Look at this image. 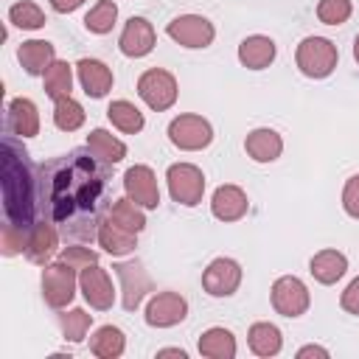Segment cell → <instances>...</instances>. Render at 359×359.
Masks as SVG:
<instances>
[{"label": "cell", "mask_w": 359, "mask_h": 359, "mask_svg": "<svg viewBox=\"0 0 359 359\" xmlns=\"http://www.w3.org/2000/svg\"><path fill=\"white\" fill-rule=\"evenodd\" d=\"M244 151L255 163H275L283 151V137L269 126H258L244 137Z\"/></svg>", "instance_id": "d6986e66"}, {"label": "cell", "mask_w": 359, "mask_h": 359, "mask_svg": "<svg viewBox=\"0 0 359 359\" xmlns=\"http://www.w3.org/2000/svg\"><path fill=\"white\" fill-rule=\"evenodd\" d=\"M309 272H311V278H314L317 283L331 286V283H337V280L348 272V258H345V252H339V250H320L317 255H311Z\"/></svg>", "instance_id": "cb8c5ba5"}, {"label": "cell", "mask_w": 359, "mask_h": 359, "mask_svg": "<svg viewBox=\"0 0 359 359\" xmlns=\"http://www.w3.org/2000/svg\"><path fill=\"white\" fill-rule=\"evenodd\" d=\"M306 356H320V359H328V348L323 345H303L297 351V359H306Z\"/></svg>", "instance_id": "b9f144b4"}, {"label": "cell", "mask_w": 359, "mask_h": 359, "mask_svg": "<svg viewBox=\"0 0 359 359\" xmlns=\"http://www.w3.org/2000/svg\"><path fill=\"white\" fill-rule=\"evenodd\" d=\"M25 241H28V227L11 224V222L3 224V230H0L3 255H20V252H25Z\"/></svg>", "instance_id": "8d00e7d4"}, {"label": "cell", "mask_w": 359, "mask_h": 359, "mask_svg": "<svg viewBox=\"0 0 359 359\" xmlns=\"http://www.w3.org/2000/svg\"><path fill=\"white\" fill-rule=\"evenodd\" d=\"M165 182H168V194L177 205L185 208H196L205 196V174L199 165L194 163H174L165 171Z\"/></svg>", "instance_id": "5b68a950"}, {"label": "cell", "mask_w": 359, "mask_h": 359, "mask_svg": "<svg viewBox=\"0 0 359 359\" xmlns=\"http://www.w3.org/2000/svg\"><path fill=\"white\" fill-rule=\"evenodd\" d=\"M90 325H93V314H87L84 309H70L59 314V328L67 342H84Z\"/></svg>", "instance_id": "e575fe53"}, {"label": "cell", "mask_w": 359, "mask_h": 359, "mask_svg": "<svg viewBox=\"0 0 359 359\" xmlns=\"http://www.w3.org/2000/svg\"><path fill=\"white\" fill-rule=\"evenodd\" d=\"M76 286H79V278H76V269L65 261H53V264H45L42 269V297L50 309H65L73 303L76 297Z\"/></svg>", "instance_id": "52a82bcc"}, {"label": "cell", "mask_w": 359, "mask_h": 359, "mask_svg": "<svg viewBox=\"0 0 359 359\" xmlns=\"http://www.w3.org/2000/svg\"><path fill=\"white\" fill-rule=\"evenodd\" d=\"M188 317V300L180 292H154L146 303V323L151 328H174Z\"/></svg>", "instance_id": "7c38bea8"}, {"label": "cell", "mask_w": 359, "mask_h": 359, "mask_svg": "<svg viewBox=\"0 0 359 359\" xmlns=\"http://www.w3.org/2000/svg\"><path fill=\"white\" fill-rule=\"evenodd\" d=\"M342 208L351 219H359V174L348 177V182L342 188Z\"/></svg>", "instance_id": "f35d334b"}, {"label": "cell", "mask_w": 359, "mask_h": 359, "mask_svg": "<svg viewBox=\"0 0 359 359\" xmlns=\"http://www.w3.org/2000/svg\"><path fill=\"white\" fill-rule=\"evenodd\" d=\"M269 297H272V309L280 314V317H303L311 306V294H309V286L294 278V275H280L272 289H269Z\"/></svg>", "instance_id": "ba28073f"}, {"label": "cell", "mask_w": 359, "mask_h": 359, "mask_svg": "<svg viewBox=\"0 0 359 359\" xmlns=\"http://www.w3.org/2000/svg\"><path fill=\"white\" fill-rule=\"evenodd\" d=\"M165 34L182 45V48H191V50H199V48H208L213 39H216V28L208 17L202 14H180L174 17L168 25H165Z\"/></svg>", "instance_id": "9c48e42d"}, {"label": "cell", "mask_w": 359, "mask_h": 359, "mask_svg": "<svg viewBox=\"0 0 359 359\" xmlns=\"http://www.w3.org/2000/svg\"><path fill=\"white\" fill-rule=\"evenodd\" d=\"M115 20H118V6H115V0H98L87 14H84V28L90 31V34H109L112 31V25H115Z\"/></svg>", "instance_id": "d6a6232c"}, {"label": "cell", "mask_w": 359, "mask_h": 359, "mask_svg": "<svg viewBox=\"0 0 359 359\" xmlns=\"http://www.w3.org/2000/svg\"><path fill=\"white\" fill-rule=\"evenodd\" d=\"M107 118H109V123H112L115 129H121V132H126V135H137V132L146 126L143 112H140L132 101H126V98L112 101V104L107 107Z\"/></svg>", "instance_id": "f1b7e54d"}, {"label": "cell", "mask_w": 359, "mask_h": 359, "mask_svg": "<svg viewBox=\"0 0 359 359\" xmlns=\"http://www.w3.org/2000/svg\"><path fill=\"white\" fill-rule=\"evenodd\" d=\"M157 45V34H154V25L146 20V17H129L121 36H118V48L123 56L129 59H143L154 50Z\"/></svg>", "instance_id": "5bb4252c"}, {"label": "cell", "mask_w": 359, "mask_h": 359, "mask_svg": "<svg viewBox=\"0 0 359 359\" xmlns=\"http://www.w3.org/2000/svg\"><path fill=\"white\" fill-rule=\"evenodd\" d=\"M247 342H250V351L255 356H278L280 348H283V334L278 325L272 323H252L250 325V334H247Z\"/></svg>", "instance_id": "484cf974"}, {"label": "cell", "mask_w": 359, "mask_h": 359, "mask_svg": "<svg viewBox=\"0 0 359 359\" xmlns=\"http://www.w3.org/2000/svg\"><path fill=\"white\" fill-rule=\"evenodd\" d=\"M294 62L306 79H328L337 70L339 50L325 36H306L294 50Z\"/></svg>", "instance_id": "3957f363"}, {"label": "cell", "mask_w": 359, "mask_h": 359, "mask_svg": "<svg viewBox=\"0 0 359 359\" xmlns=\"http://www.w3.org/2000/svg\"><path fill=\"white\" fill-rule=\"evenodd\" d=\"M90 351H93V356H98V359H118V356H123V351H126V337H123V331L115 328V325H101V328H95V334L90 337Z\"/></svg>", "instance_id": "83f0119b"}, {"label": "cell", "mask_w": 359, "mask_h": 359, "mask_svg": "<svg viewBox=\"0 0 359 359\" xmlns=\"http://www.w3.org/2000/svg\"><path fill=\"white\" fill-rule=\"evenodd\" d=\"M8 132L17 137L39 135V109L31 98H11L8 101Z\"/></svg>", "instance_id": "603a6c76"}, {"label": "cell", "mask_w": 359, "mask_h": 359, "mask_svg": "<svg viewBox=\"0 0 359 359\" xmlns=\"http://www.w3.org/2000/svg\"><path fill=\"white\" fill-rule=\"evenodd\" d=\"M3 210H6V222L20 224V227H31L34 219V177H31V165H28V154L25 149L17 146L14 137L3 140Z\"/></svg>", "instance_id": "7a4b0ae2"}, {"label": "cell", "mask_w": 359, "mask_h": 359, "mask_svg": "<svg viewBox=\"0 0 359 359\" xmlns=\"http://www.w3.org/2000/svg\"><path fill=\"white\" fill-rule=\"evenodd\" d=\"M339 306H342L348 314H356V317H359V278H353V280L345 286V292H342V297H339Z\"/></svg>", "instance_id": "ab89813d"}, {"label": "cell", "mask_w": 359, "mask_h": 359, "mask_svg": "<svg viewBox=\"0 0 359 359\" xmlns=\"http://www.w3.org/2000/svg\"><path fill=\"white\" fill-rule=\"evenodd\" d=\"M48 3H50V8L59 11V14H70V11H76L79 6H84V0H48Z\"/></svg>", "instance_id": "60d3db41"}, {"label": "cell", "mask_w": 359, "mask_h": 359, "mask_svg": "<svg viewBox=\"0 0 359 359\" xmlns=\"http://www.w3.org/2000/svg\"><path fill=\"white\" fill-rule=\"evenodd\" d=\"M59 247V230L50 224V222H36L28 227V241H25V258L31 264H39L45 266L53 252Z\"/></svg>", "instance_id": "ac0fdd59"}, {"label": "cell", "mask_w": 359, "mask_h": 359, "mask_svg": "<svg viewBox=\"0 0 359 359\" xmlns=\"http://www.w3.org/2000/svg\"><path fill=\"white\" fill-rule=\"evenodd\" d=\"M95 241H98V247H104L109 255L118 258V255H129V252H135V247H137V233L121 227L118 222H112V219L107 216V219L98 224Z\"/></svg>", "instance_id": "7402d4cb"}, {"label": "cell", "mask_w": 359, "mask_h": 359, "mask_svg": "<svg viewBox=\"0 0 359 359\" xmlns=\"http://www.w3.org/2000/svg\"><path fill=\"white\" fill-rule=\"evenodd\" d=\"M241 286V264L236 258H213L202 272V289L210 297H230Z\"/></svg>", "instance_id": "8fae6325"}, {"label": "cell", "mask_w": 359, "mask_h": 359, "mask_svg": "<svg viewBox=\"0 0 359 359\" xmlns=\"http://www.w3.org/2000/svg\"><path fill=\"white\" fill-rule=\"evenodd\" d=\"M17 59L28 76H45V70L56 62V45L48 39H28L17 48Z\"/></svg>", "instance_id": "ffe728a7"}, {"label": "cell", "mask_w": 359, "mask_h": 359, "mask_svg": "<svg viewBox=\"0 0 359 359\" xmlns=\"http://www.w3.org/2000/svg\"><path fill=\"white\" fill-rule=\"evenodd\" d=\"M115 275H118V280H121V292H123V297H121V303H123V309L126 311H137L140 309V303L146 300V294L154 289V283H151V275L146 272V266L140 264V261H118L115 266Z\"/></svg>", "instance_id": "30bf717a"}, {"label": "cell", "mask_w": 359, "mask_h": 359, "mask_svg": "<svg viewBox=\"0 0 359 359\" xmlns=\"http://www.w3.org/2000/svg\"><path fill=\"white\" fill-rule=\"evenodd\" d=\"M123 191L132 202H137L140 208L146 210H154L160 205V185H157V177L149 165L137 163V165H129L123 171Z\"/></svg>", "instance_id": "4fadbf2b"}, {"label": "cell", "mask_w": 359, "mask_h": 359, "mask_svg": "<svg viewBox=\"0 0 359 359\" xmlns=\"http://www.w3.org/2000/svg\"><path fill=\"white\" fill-rule=\"evenodd\" d=\"M84 118H87V112L73 95H67L62 101H53V123H56V129L76 132V129L84 126Z\"/></svg>", "instance_id": "1f68e13d"}, {"label": "cell", "mask_w": 359, "mask_h": 359, "mask_svg": "<svg viewBox=\"0 0 359 359\" xmlns=\"http://www.w3.org/2000/svg\"><path fill=\"white\" fill-rule=\"evenodd\" d=\"M59 261H65V264H70L73 269L81 272V269L98 264V252L90 250V247H65V250L59 252Z\"/></svg>", "instance_id": "74e56055"}, {"label": "cell", "mask_w": 359, "mask_h": 359, "mask_svg": "<svg viewBox=\"0 0 359 359\" xmlns=\"http://www.w3.org/2000/svg\"><path fill=\"white\" fill-rule=\"evenodd\" d=\"M76 76H79L81 90L90 98H104L112 90V81H115L112 70L101 59H90V56H84V59L76 62Z\"/></svg>", "instance_id": "2e32d148"}, {"label": "cell", "mask_w": 359, "mask_h": 359, "mask_svg": "<svg viewBox=\"0 0 359 359\" xmlns=\"http://www.w3.org/2000/svg\"><path fill=\"white\" fill-rule=\"evenodd\" d=\"M353 59H356V65H359V34H356V39H353Z\"/></svg>", "instance_id": "ee69618b"}, {"label": "cell", "mask_w": 359, "mask_h": 359, "mask_svg": "<svg viewBox=\"0 0 359 359\" xmlns=\"http://www.w3.org/2000/svg\"><path fill=\"white\" fill-rule=\"evenodd\" d=\"M87 151L95 154L98 160L115 165V163H121V160L126 157V143L118 140V137H115L112 132H107V129H93V132L87 135Z\"/></svg>", "instance_id": "4316f807"}, {"label": "cell", "mask_w": 359, "mask_h": 359, "mask_svg": "<svg viewBox=\"0 0 359 359\" xmlns=\"http://www.w3.org/2000/svg\"><path fill=\"white\" fill-rule=\"evenodd\" d=\"M351 14H353L351 0H320L317 3V20L323 25H342L351 20Z\"/></svg>", "instance_id": "d590c367"}, {"label": "cell", "mask_w": 359, "mask_h": 359, "mask_svg": "<svg viewBox=\"0 0 359 359\" xmlns=\"http://www.w3.org/2000/svg\"><path fill=\"white\" fill-rule=\"evenodd\" d=\"M236 351H238V345H236L233 331H227L222 325H213V328L202 331V337H199V353L208 359H233Z\"/></svg>", "instance_id": "d4e9b609"}, {"label": "cell", "mask_w": 359, "mask_h": 359, "mask_svg": "<svg viewBox=\"0 0 359 359\" xmlns=\"http://www.w3.org/2000/svg\"><path fill=\"white\" fill-rule=\"evenodd\" d=\"M168 140L180 149V151H202L213 143V126L208 118L202 115H177L168 123Z\"/></svg>", "instance_id": "8992f818"}, {"label": "cell", "mask_w": 359, "mask_h": 359, "mask_svg": "<svg viewBox=\"0 0 359 359\" xmlns=\"http://www.w3.org/2000/svg\"><path fill=\"white\" fill-rule=\"evenodd\" d=\"M157 356H180V359H185L188 353H185L182 348H160V351H157Z\"/></svg>", "instance_id": "7bdbcfd3"}, {"label": "cell", "mask_w": 359, "mask_h": 359, "mask_svg": "<svg viewBox=\"0 0 359 359\" xmlns=\"http://www.w3.org/2000/svg\"><path fill=\"white\" fill-rule=\"evenodd\" d=\"M278 56V48L269 36L264 34H252V36H244L241 45H238V62L247 67V70H264L275 62Z\"/></svg>", "instance_id": "44dd1931"}, {"label": "cell", "mask_w": 359, "mask_h": 359, "mask_svg": "<svg viewBox=\"0 0 359 359\" xmlns=\"http://www.w3.org/2000/svg\"><path fill=\"white\" fill-rule=\"evenodd\" d=\"M8 22H11L14 28H22V31H36V28H42V25L48 22V17H45V11H42L36 3L20 0V3H14V6L8 8Z\"/></svg>", "instance_id": "836d02e7"}, {"label": "cell", "mask_w": 359, "mask_h": 359, "mask_svg": "<svg viewBox=\"0 0 359 359\" xmlns=\"http://www.w3.org/2000/svg\"><path fill=\"white\" fill-rule=\"evenodd\" d=\"M146 208H140L137 202H132L129 196H123V199H115L112 202V208H109V219L112 222H118L121 227H126V230H132V233H140L143 227H146V213H143Z\"/></svg>", "instance_id": "4dcf8cb0"}, {"label": "cell", "mask_w": 359, "mask_h": 359, "mask_svg": "<svg viewBox=\"0 0 359 359\" xmlns=\"http://www.w3.org/2000/svg\"><path fill=\"white\" fill-rule=\"evenodd\" d=\"M250 210V199L238 185H219L210 196V213L219 222H238Z\"/></svg>", "instance_id": "e0dca14e"}, {"label": "cell", "mask_w": 359, "mask_h": 359, "mask_svg": "<svg viewBox=\"0 0 359 359\" xmlns=\"http://www.w3.org/2000/svg\"><path fill=\"white\" fill-rule=\"evenodd\" d=\"M79 289H81L84 300H87L95 311H107V309H112V303H115L112 278H109V272H107L104 266H98V264H93V266H87V269L79 272Z\"/></svg>", "instance_id": "9a60e30c"}, {"label": "cell", "mask_w": 359, "mask_h": 359, "mask_svg": "<svg viewBox=\"0 0 359 359\" xmlns=\"http://www.w3.org/2000/svg\"><path fill=\"white\" fill-rule=\"evenodd\" d=\"M42 84H45L48 98H53V101L67 98V95H70V90H73V67H70L67 62L56 59V62H53V65L45 70Z\"/></svg>", "instance_id": "f546056e"}, {"label": "cell", "mask_w": 359, "mask_h": 359, "mask_svg": "<svg viewBox=\"0 0 359 359\" xmlns=\"http://www.w3.org/2000/svg\"><path fill=\"white\" fill-rule=\"evenodd\" d=\"M109 163L73 149L42 165V194L50 222L73 238H95L115 199H109Z\"/></svg>", "instance_id": "6da1fadb"}, {"label": "cell", "mask_w": 359, "mask_h": 359, "mask_svg": "<svg viewBox=\"0 0 359 359\" xmlns=\"http://www.w3.org/2000/svg\"><path fill=\"white\" fill-rule=\"evenodd\" d=\"M137 95L143 98V104L154 112H165L177 104V95H180V87H177V79L174 73L163 70V67H149L146 73H140L137 79Z\"/></svg>", "instance_id": "277c9868"}]
</instances>
